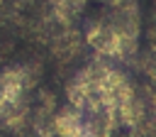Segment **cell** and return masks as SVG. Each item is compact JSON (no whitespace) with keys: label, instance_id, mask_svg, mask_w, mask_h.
Instances as JSON below:
<instances>
[{"label":"cell","instance_id":"cell-1","mask_svg":"<svg viewBox=\"0 0 156 137\" xmlns=\"http://www.w3.org/2000/svg\"><path fill=\"white\" fill-rule=\"evenodd\" d=\"M83 44H85V37H83L76 27H58V29L54 32L51 42H49V49H51V54H54L61 64H68V61H73V59L80 54Z\"/></svg>","mask_w":156,"mask_h":137},{"label":"cell","instance_id":"cell-2","mask_svg":"<svg viewBox=\"0 0 156 137\" xmlns=\"http://www.w3.org/2000/svg\"><path fill=\"white\" fill-rule=\"evenodd\" d=\"M85 130V120H83V113L73 105H63L56 110L54 115V132L58 137H76Z\"/></svg>","mask_w":156,"mask_h":137},{"label":"cell","instance_id":"cell-3","mask_svg":"<svg viewBox=\"0 0 156 137\" xmlns=\"http://www.w3.org/2000/svg\"><path fill=\"white\" fill-rule=\"evenodd\" d=\"M27 93V83H24V68L22 66H7L0 71V95L7 103L20 100Z\"/></svg>","mask_w":156,"mask_h":137},{"label":"cell","instance_id":"cell-4","mask_svg":"<svg viewBox=\"0 0 156 137\" xmlns=\"http://www.w3.org/2000/svg\"><path fill=\"white\" fill-rule=\"evenodd\" d=\"M29 120H32V105H29V100H27L24 95H22L20 100L10 103V105L5 108V113L0 115V122H2L7 130H12V132L24 130V127L29 125Z\"/></svg>","mask_w":156,"mask_h":137},{"label":"cell","instance_id":"cell-5","mask_svg":"<svg viewBox=\"0 0 156 137\" xmlns=\"http://www.w3.org/2000/svg\"><path fill=\"white\" fill-rule=\"evenodd\" d=\"M136 64H139V68H141V73L149 78V83L156 88V56L146 49L144 54H139L136 56Z\"/></svg>","mask_w":156,"mask_h":137},{"label":"cell","instance_id":"cell-6","mask_svg":"<svg viewBox=\"0 0 156 137\" xmlns=\"http://www.w3.org/2000/svg\"><path fill=\"white\" fill-rule=\"evenodd\" d=\"M68 2H71V5H73V7L78 10V12H83V7L88 5V0H68Z\"/></svg>","mask_w":156,"mask_h":137},{"label":"cell","instance_id":"cell-7","mask_svg":"<svg viewBox=\"0 0 156 137\" xmlns=\"http://www.w3.org/2000/svg\"><path fill=\"white\" fill-rule=\"evenodd\" d=\"M154 20H156V2H154Z\"/></svg>","mask_w":156,"mask_h":137}]
</instances>
